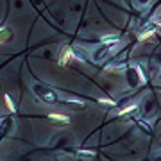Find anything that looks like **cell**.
Returning <instances> with one entry per match:
<instances>
[{
  "mask_svg": "<svg viewBox=\"0 0 161 161\" xmlns=\"http://www.w3.org/2000/svg\"><path fill=\"white\" fill-rule=\"evenodd\" d=\"M152 36H156V32H154V31H147V32H141L140 36H138V40L140 41H149V40H152Z\"/></svg>",
  "mask_w": 161,
  "mask_h": 161,
  "instance_id": "obj_3",
  "label": "cell"
},
{
  "mask_svg": "<svg viewBox=\"0 0 161 161\" xmlns=\"http://www.w3.org/2000/svg\"><path fill=\"white\" fill-rule=\"evenodd\" d=\"M136 107H138L136 104H131V106H125L123 109H120V111H118V117H123V115H127V113H131V111H134Z\"/></svg>",
  "mask_w": 161,
  "mask_h": 161,
  "instance_id": "obj_4",
  "label": "cell"
},
{
  "mask_svg": "<svg viewBox=\"0 0 161 161\" xmlns=\"http://www.w3.org/2000/svg\"><path fill=\"white\" fill-rule=\"evenodd\" d=\"M74 58V52H72V47H64L63 52H61V58H59V64L61 66H66L68 61Z\"/></svg>",
  "mask_w": 161,
  "mask_h": 161,
  "instance_id": "obj_1",
  "label": "cell"
},
{
  "mask_svg": "<svg viewBox=\"0 0 161 161\" xmlns=\"http://www.w3.org/2000/svg\"><path fill=\"white\" fill-rule=\"evenodd\" d=\"M48 118L58 120V122H63V123H70V118H68L66 115H61V113H50V115H48Z\"/></svg>",
  "mask_w": 161,
  "mask_h": 161,
  "instance_id": "obj_2",
  "label": "cell"
},
{
  "mask_svg": "<svg viewBox=\"0 0 161 161\" xmlns=\"http://www.w3.org/2000/svg\"><path fill=\"white\" fill-rule=\"evenodd\" d=\"M4 102H5V106H7V109L11 111V113H15V104H13V100H11V97L9 95H4Z\"/></svg>",
  "mask_w": 161,
  "mask_h": 161,
  "instance_id": "obj_5",
  "label": "cell"
},
{
  "mask_svg": "<svg viewBox=\"0 0 161 161\" xmlns=\"http://www.w3.org/2000/svg\"><path fill=\"white\" fill-rule=\"evenodd\" d=\"M9 38H11V34H9V32H7L5 29H2V31H0V43H4V41H7V40H9Z\"/></svg>",
  "mask_w": 161,
  "mask_h": 161,
  "instance_id": "obj_6",
  "label": "cell"
},
{
  "mask_svg": "<svg viewBox=\"0 0 161 161\" xmlns=\"http://www.w3.org/2000/svg\"><path fill=\"white\" fill-rule=\"evenodd\" d=\"M99 102H100V104H107V106H115V100H113V99H107V97H100Z\"/></svg>",
  "mask_w": 161,
  "mask_h": 161,
  "instance_id": "obj_7",
  "label": "cell"
}]
</instances>
